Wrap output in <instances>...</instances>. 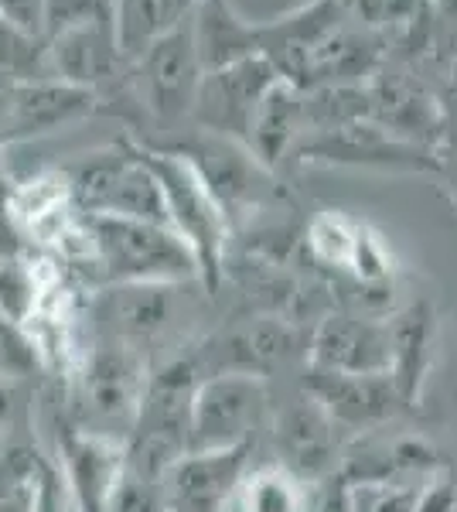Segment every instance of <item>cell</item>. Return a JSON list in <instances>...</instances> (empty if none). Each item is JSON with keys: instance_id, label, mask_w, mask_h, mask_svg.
Returning a JSON list of instances; mask_svg holds the SVG:
<instances>
[{"instance_id": "obj_7", "label": "cell", "mask_w": 457, "mask_h": 512, "mask_svg": "<svg viewBox=\"0 0 457 512\" xmlns=\"http://www.w3.org/2000/svg\"><path fill=\"white\" fill-rule=\"evenodd\" d=\"M202 76L205 69L198 62L188 21L123 65V86H127L130 99L161 123L188 117Z\"/></svg>"}, {"instance_id": "obj_14", "label": "cell", "mask_w": 457, "mask_h": 512, "mask_svg": "<svg viewBox=\"0 0 457 512\" xmlns=\"http://www.w3.org/2000/svg\"><path fill=\"white\" fill-rule=\"evenodd\" d=\"M307 369L338 376H389L386 318L328 311L307 338Z\"/></svg>"}, {"instance_id": "obj_31", "label": "cell", "mask_w": 457, "mask_h": 512, "mask_svg": "<svg viewBox=\"0 0 457 512\" xmlns=\"http://www.w3.org/2000/svg\"><path fill=\"white\" fill-rule=\"evenodd\" d=\"M0 21L45 38V0H0Z\"/></svg>"}, {"instance_id": "obj_17", "label": "cell", "mask_w": 457, "mask_h": 512, "mask_svg": "<svg viewBox=\"0 0 457 512\" xmlns=\"http://www.w3.org/2000/svg\"><path fill=\"white\" fill-rule=\"evenodd\" d=\"M58 475L79 512H106L127 468V444L65 424L58 434Z\"/></svg>"}, {"instance_id": "obj_20", "label": "cell", "mask_w": 457, "mask_h": 512, "mask_svg": "<svg viewBox=\"0 0 457 512\" xmlns=\"http://www.w3.org/2000/svg\"><path fill=\"white\" fill-rule=\"evenodd\" d=\"M76 219L79 212L72 205V192L62 168L38 171L35 178L7 188V222L14 233H21L41 253H52Z\"/></svg>"}, {"instance_id": "obj_4", "label": "cell", "mask_w": 457, "mask_h": 512, "mask_svg": "<svg viewBox=\"0 0 457 512\" xmlns=\"http://www.w3.org/2000/svg\"><path fill=\"white\" fill-rule=\"evenodd\" d=\"M62 175L69 181L72 205L79 216L144 219L168 226L161 188L134 140H120L93 154H82L79 161L65 164Z\"/></svg>"}, {"instance_id": "obj_11", "label": "cell", "mask_w": 457, "mask_h": 512, "mask_svg": "<svg viewBox=\"0 0 457 512\" xmlns=\"http://www.w3.org/2000/svg\"><path fill=\"white\" fill-rule=\"evenodd\" d=\"M273 82H280V76L263 55L212 69L198 82V93L188 117L195 123V130L243 140L246 144L256 106L263 103V96L270 93Z\"/></svg>"}, {"instance_id": "obj_30", "label": "cell", "mask_w": 457, "mask_h": 512, "mask_svg": "<svg viewBox=\"0 0 457 512\" xmlns=\"http://www.w3.org/2000/svg\"><path fill=\"white\" fill-rule=\"evenodd\" d=\"M417 512H457V478L447 468H437L417 489Z\"/></svg>"}, {"instance_id": "obj_22", "label": "cell", "mask_w": 457, "mask_h": 512, "mask_svg": "<svg viewBox=\"0 0 457 512\" xmlns=\"http://www.w3.org/2000/svg\"><path fill=\"white\" fill-rule=\"evenodd\" d=\"M444 468L434 444L423 437H393V441H365L338 465L348 489H393L406 485L410 475H434Z\"/></svg>"}, {"instance_id": "obj_27", "label": "cell", "mask_w": 457, "mask_h": 512, "mask_svg": "<svg viewBox=\"0 0 457 512\" xmlns=\"http://www.w3.org/2000/svg\"><path fill=\"white\" fill-rule=\"evenodd\" d=\"M359 219L345 216V212L324 209L318 212L304 229V253L311 260V267H318L321 274L345 277L348 263L355 253V239H359Z\"/></svg>"}, {"instance_id": "obj_29", "label": "cell", "mask_w": 457, "mask_h": 512, "mask_svg": "<svg viewBox=\"0 0 457 512\" xmlns=\"http://www.w3.org/2000/svg\"><path fill=\"white\" fill-rule=\"evenodd\" d=\"M35 369H41V362L31 338L21 328L0 321V379L4 383H18L24 376H35Z\"/></svg>"}, {"instance_id": "obj_1", "label": "cell", "mask_w": 457, "mask_h": 512, "mask_svg": "<svg viewBox=\"0 0 457 512\" xmlns=\"http://www.w3.org/2000/svg\"><path fill=\"white\" fill-rule=\"evenodd\" d=\"M151 355L106 338H89L86 352L69 376V420L76 431L103 434L123 441L134 434L140 403H144L147 379H151Z\"/></svg>"}, {"instance_id": "obj_8", "label": "cell", "mask_w": 457, "mask_h": 512, "mask_svg": "<svg viewBox=\"0 0 457 512\" xmlns=\"http://www.w3.org/2000/svg\"><path fill=\"white\" fill-rule=\"evenodd\" d=\"M273 417L270 383L260 376H205L191 400V451L253 444Z\"/></svg>"}, {"instance_id": "obj_15", "label": "cell", "mask_w": 457, "mask_h": 512, "mask_svg": "<svg viewBox=\"0 0 457 512\" xmlns=\"http://www.w3.org/2000/svg\"><path fill=\"white\" fill-rule=\"evenodd\" d=\"M48 45V69L52 79L69 86L89 89L96 99L116 86L123 76V55L116 45L113 7L89 21H79L72 28H62L45 38Z\"/></svg>"}, {"instance_id": "obj_10", "label": "cell", "mask_w": 457, "mask_h": 512, "mask_svg": "<svg viewBox=\"0 0 457 512\" xmlns=\"http://www.w3.org/2000/svg\"><path fill=\"white\" fill-rule=\"evenodd\" d=\"M301 164H331V168H376V171H427L437 175V151L400 140L372 120H355L324 134L301 137L294 144Z\"/></svg>"}, {"instance_id": "obj_5", "label": "cell", "mask_w": 457, "mask_h": 512, "mask_svg": "<svg viewBox=\"0 0 457 512\" xmlns=\"http://www.w3.org/2000/svg\"><path fill=\"white\" fill-rule=\"evenodd\" d=\"M195 359L198 376H260L270 379L273 373L287 369L294 359L307 355V338L301 325L280 318V315H249L243 321H232L229 328L215 332L209 338L188 349Z\"/></svg>"}, {"instance_id": "obj_36", "label": "cell", "mask_w": 457, "mask_h": 512, "mask_svg": "<svg viewBox=\"0 0 457 512\" xmlns=\"http://www.w3.org/2000/svg\"><path fill=\"white\" fill-rule=\"evenodd\" d=\"M342 4H345V7H352V4H355V0H342Z\"/></svg>"}, {"instance_id": "obj_21", "label": "cell", "mask_w": 457, "mask_h": 512, "mask_svg": "<svg viewBox=\"0 0 457 512\" xmlns=\"http://www.w3.org/2000/svg\"><path fill=\"white\" fill-rule=\"evenodd\" d=\"M365 96H369V120L386 134L430 151L444 137V106L420 82L406 76H379L365 86Z\"/></svg>"}, {"instance_id": "obj_23", "label": "cell", "mask_w": 457, "mask_h": 512, "mask_svg": "<svg viewBox=\"0 0 457 512\" xmlns=\"http://www.w3.org/2000/svg\"><path fill=\"white\" fill-rule=\"evenodd\" d=\"M188 24L191 38H195L198 62H202L205 72L260 55L256 24L239 18L229 0H198Z\"/></svg>"}, {"instance_id": "obj_35", "label": "cell", "mask_w": 457, "mask_h": 512, "mask_svg": "<svg viewBox=\"0 0 457 512\" xmlns=\"http://www.w3.org/2000/svg\"><path fill=\"white\" fill-rule=\"evenodd\" d=\"M11 420H14V383L0 379V434L11 427Z\"/></svg>"}, {"instance_id": "obj_24", "label": "cell", "mask_w": 457, "mask_h": 512, "mask_svg": "<svg viewBox=\"0 0 457 512\" xmlns=\"http://www.w3.org/2000/svg\"><path fill=\"white\" fill-rule=\"evenodd\" d=\"M304 137V93L290 82H273L249 123L246 147L273 171Z\"/></svg>"}, {"instance_id": "obj_9", "label": "cell", "mask_w": 457, "mask_h": 512, "mask_svg": "<svg viewBox=\"0 0 457 512\" xmlns=\"http://www.w3.org/2000/svg\"><path fill=\"white\" fill-rule=\"evenodd\" d=\"M198 284V280H195ZM185 284H106L89 294L86 318L93 338L120 342L151 355L157 342L181 321Z\"/></svg>"}, {"instance_id": "obj_25", "label": "cell", "mask_w": 457, "mask_h": 512, "mask_svg": "<svg viewBox=\"0 0 457 512\" xmlns=\"http://www.w3.org/2000/svg\"><path fill=\"white\" fill-rule=\"evenodd\" d=\"M195 4L198 0H113L116 45H120L123 62L137 59L147 45L181 28Z\"/></svg>"}, {"instance_id": "obj_34", "label": "cell", "mask_w": 457, "mask_h": 512, "mask_svg": "<svg viewBox=\"0 0 457 512\" xmlns=\"http://www.w3.org/2000/svg\"><path fill=\"white\" fill-rule=\"evenodd\" d=\"M437 175H440V181H444V192L451 195V202L457 205V151H451L447 158H440Z\"/></svg>"}, {"instance_id": "obj_32", "label": "cell", "mask_w": 457, "mask_h": 512, "mask_svg": "<svg viewBox=\"0 0 457 512\" xmlns=\"http://www.w3.org/2000/svg\"><path fill=\"white\" fill-rule=\"evenodd\" d=\"M69 489H65L62 475L58 468L45 465L41 472V482H38V502H35V512H69Z\"/></svg>"}, {"instance_id": "obj_16", "label": "cell", "mask_w": 457, "mask_h": 512, "mask_svg": "<svg viewBox=\"0 0 457 512\" xmlns=\"http://www.w3.org/2000/svg\"><path fill=\"white\" fill-rule=\"evenodd\" d=\"M96 96L89 89L69 86L58 79L21 82V86H4V103H0V144L11 140H31L52 134L69 123L86 120L96 113Z\"/></svg>"}, {"instance_id": "obj_33", "label": "cell", "mask_w": 457, "mask_h": 512, "mask_svg": "<svg viewBox=\"0 0 457 512\" xmlns=\"http://www.w3.org/2000/svg\"><path fill=\"white\" fill-rule=\"evenodd\" d=\"M372 512H417V485H393L379 489Z\"/></svg>"}, {"instance_id": "obj_13", "label": "cell", "mask_w": 457, "mask_h": 512, "mask_svg": "<svg viewBox=\"0 0 457 512\" xmlns=\"http://www.w3.org/2000/svg\"><path fill=\"white\" fill-rule=\"evenodd\" d=\"M273 448L280 468L304 485H318L342 465V427L311 393H301L273 417Z\"/></svg>"}, {"instance_id": "obj_12", "label": "cell", "mask_w": 457, "mask_h": 512, "mask_svg": "<svg viewBox=\"0 0 457 512\" xmlns=\"http://www.w3.org/2000/svg\"><path fill=\"white\" fill-rule=\"evenodd\" d=\"M253 468V444L188 451L164 472L161 499L168 512H229Z\"/></svg>"}, {"instance_id": "obj_2", "label": "cell", "mask_w": 457, "mask_h": 512, "mask_svg": "<svg viewBox=\"0 0 457 512\" xmlns=\"http://www.w3.org/2000/svg\"><path fill=\"white\" fill-rule=\"evenodd\" d=\"M96 291L106 284H195L198 263L171 226L144 219L82 216ZM202 284V280H198Z\"/></svg>"}, {"instance_id": "obj_3", "label": "cell", "mask_w": 457, "mask_h": 512, "mask_svg": "<svg viewBox=\"0 0 457 512\" xmlns=\"http://www.w3.org/2000/svg\"><path fill=\"white\" fill-rule=\"evenodd\" d=\"M140 158L154 171L157 188L164 198V216L174 236L188 246L198 263V280L209 294L222 287V270L229 263V239L232 229L222 209L215 205L209 188L195 175V168L174 151L140 144Z\"/></svg>"}, {"instance_id": "obj_19", "label": "cell", "mask_w": 457, "mask_h": 512, "mask_svg": "<svg viewBox=\"0 0 457 512\" xmlns=\"http://www.w3.org/2000/svg\"><path fill=\"white\" fill-rule=\"evenodd\" d=\"M386 332H389V355H393L389 379H393L396 393H400L406 407H420L430 369H434L437 359L440 321L434 301L420 297V301L386 315Z\"/></svg>"}, {"instance_id": "obj_6", "label": "cell", "mask_w": 457, "mask_h": 512, "mask_svg": "<svg viewBox=\"0 0 457 512\" xmlns=\"http://www.w3.org/2000/svg\"><path fill=\"white\" fill-rule=\"evenodd\" d=\"M164 151L181 154L195 168V175L202 178V185L209 188L215 205L226 216L229 229H236L239 222H246L253 212L267 205L273 171L263 161H256V154L243 140L195 130V137L164 147Z\"/></svg>"}, {"instance_id": "obj_26", "label": "cell", "mask_w": 457, "mask_h": 512, "mask_svg": "<svg viewBox=\"0 0 457 512\" xmlns=\"http://www.w3.org/2000/svg\"><path fill=\"white\" fill-rule=\"evenodd\" d=\"M311 485L294 478L280 465L249 468L229 512H307Z\"/></svg>"}, {"instance_id": "obj_28", "label": "cell", "mask_w": 457, "mask_h": 512, "mask_svg": "<svg viewBox=\"0 0 457 512\" xmlns=\"http://www.w3.org/2000/svg\"><path fill=\"white\" fill-rule=\"evenodd\" d=\"M41 79H52L45 38L0 21V86H21V82Z\"/></svg>"}, {"instance_id": "obj_18", "label": "cell", "mask_w": 457, "mask_h": 512, "mask_svg": "<svg viewBox=\"0 0 457 512\" xmlns=\"http://www.w3.org/2000/svg\"><path fill=\"white\" fill-rule=\"evenodd\" d=\"M304 393H311L342 431H372L406 410L389 376H338L307 369Z\"/></svg>"}]
</instances>
